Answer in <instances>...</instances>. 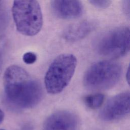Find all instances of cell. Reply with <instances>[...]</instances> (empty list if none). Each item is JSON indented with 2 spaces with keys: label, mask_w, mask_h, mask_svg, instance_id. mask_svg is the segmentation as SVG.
Returning <instances> with one entry per match:
<instances>
[{
  "label": "cell",
  "mask_w": 130,
  "mask_h": 130,
  "mask_svg": "<svg viewBox=\"0 0 130 130\" xmlns=\"http://www.w3.org/2000/svg\"><path fill=\"white\" fill-rule=\"evenodd\" d=\"M3 84L7 101L17 109L31 108L38 104L43 97L40 83L23 68L16 65L6 70Z\"/></svg>",
  "instance_id": "6da1fadb"
},
{
  "label": "cell",
  "mask_w": 130,
  "mask_h": 130,
  "mask_svg": "<svg viewBox=\"0 0 130 130\" xmlns=\"http://www.w3.org/2000/svg\"><path fill=\"white\" fill-rule=\"evenodd\" d=\"M17 30L27 36L37 35L43 25V16L39 3L36 1H15L12 8Z\"/></svg>",
  "instance_id": "7a4b0ae2"
},
{
  "label": "cell",
  "mask_w": 130,
  "mask_h": 130,
  "mask_svg": "<svg viewBox=\"0 0 130 130\" xmlns=\"http://www.w3.org/2000/svg\"><path fill=\"white\" fill-rule=\"evenodd\" d=\"M77 66V59L72 54L56 57L49 67L44 78L47 91L50 94L60 92L69 83Z\"/></svg>",
  "instance_id": "3957f363"
},
{
  "label": "cell",
  "mask_w": 130,
  "mask_h": 130,
  "mask_svg": "<svg viewBox=\"0 0 130 130\" xmlns=\"http://www.w3.org/2000/svg\"><path fill=\"white\" fill-rule=\"evenodd\" d=\"M122 68L118 63L109 60L96 62L86 71L83 84L88 89L96 90L112 88L119 80Z\"/></svg>",
  "instance_id": "277c9868"
},
{
  "label": "cell",
  "mask_w": 130,
  "mask_h": 130,
  "mask_svg": "<svg viewBox=\"0 0 130 130\" xmlns=\"http://www.w3.org/2000/svg\"><path fill=\"white\" fill-rule=\"evenodd\" d=\"M94 48L99 54L107 57L125 55L129 50L128 27H118L103 34L95 41Z\"/></svg>",
  "instance_id": "5b68a950"
},
{
  "label": "cell",
  "mask_w": 130,
  "mask_h": 130,
  "mask_svg": "<svg viewBox=\"0 0 130 130\" xmlns=\"http://www.w3.org/2000/svg\"><path fill=\"white\" fill-rule=\"evenodd\" d=\"M129 112V92L119 93L109 99L100 112V117L106 121L120 119Z\"/></svg>",
  "instance_id": "8992f818"
},
{
  "label": "cell",
  "mask_w": 130,
  "mask_h": 130,
  "mask_svg": "<svg viewBox=\"0 0 130 130\" xmlns=\"http://www.w3.org/2000/svg\"><path fill=\"white\" fill-rule=\"evenodd\" d=\"M79 120L77 116L68 111L55 112L45 120L43 130H78Z\"/></svg>",
  "instance_id": "52a82bcc"
},
{
  "label": "cell",
  "mask_w": 130,
  "mask_h": 130,
  "mask_svg": "<svg viewBox=\"0 0 130 130\" xmlns=\"http://www.w3.org/2000/svg\"><path fill=\"white\" fill-rule=\"evenodd\" d=\"M51 6L54 14L62 19H73L79 17L83 7L79 1H52Z\"/></svg>",
  "instance_id": "ba28073f"
},
{
  "label": "cell",
  "mask_w": 130,
  "mask_h": 130,
  "mask_svg": "<svg viewBox=\"0 0 130 130\" xmlns=\"http://www.w3.org/2000/svg\"><path fill=\"white\" fill-rule=\"evenodd\" d=\"M96 23L92 20H83L69 26L63 32V38L69 42L82 39L95 27Z\"/></svg>",
  "instance_id": "9c48e42d"
},
{
  "label": "cell",
  "mask_w": 130,
  "mask_h": 130,
  "mask_svg": "<svg viewBox=\"0 0 130 130\" xmlns=\"http://www.w3.org/2000/svg\"><path fill=\"white\" fill-rule=\"evenodd\" d=\"M105 96L102 93H95L88 95L84 98L85 105L90 109H96L100 108L103 104Z\"/></svg>",
  "instance_id": "30bf717a"
},
{
  "label": "cell",
  "mask_w": 130,
  "mask_h": 130,
  "mask_svg": "<svg viewBox=\"0 0 130 130\" xmlns=\"http://www.w3.org/2000/svg\"><path fill=\"white\" fill-rule=\"evenodd\" d=\"M22 59L26 64H32L36 61L37 55L34 52H27L23 54Z\"/></svg>",
  "instance_id": "8fae6325"
},
{
  "label": "cell",
  "mask_w": 130,
  "mask_h": 130,
  "mask_svg": "<svg viewBox=\"0 0 130 130\" xmlns=\"http://www.w3.org/2000/svg\"><path fill=\"white\" fill-rule=\"evenodd\" d=\"M89 2L96 8H106L110 5L112 2L111 1H107V0H101V1L92 0V1H89Z\"/></svg>",
  "instance_id": "7c38bea8"
},
{
  "label": "cell",
  "mask_w": 130,
  "mask_h": 130,
  "mask_svg": "<svg viewBox=\"0 0 130 130\" xmlns=\"http://www.w3.org/2000/svg\"><path fill=\"white\" fill-rule=\"evenodd\" d=\"M5 117V114L4 112L0 109V123H2V122L3 121Z\"/></svg>",
  "instance_id": "4fadbf2b"
},
{
  "label": "cell",
  "mask_w": 130,
  "mask_h": 130,
  "mask_svg": "<svg viewBox=\"0 0 130 130\" xmlns=\"http://www.w3.org/2000/svg\"><path fill=\"white\" fill-rule=\"evenodd\" d=\"M129 68H128L127 71L126 72V80H127L128 83H129Z\"/></svg>",
  "instance_id": "5bb4252c"
},
{
  "label": "cell",
  "mask_w": 130,
  "mask_h": 130,
  "mask_svg": "<svg viewBox=\"0 0 130 130\" xmlns=\"http://www.w3.org/2000/svg\"><path fill=\"white\" fill-rule=\"evenodd\" d=\"M2 55L1 53L0 52V70L2 67Z\"/></svg>",
  "instance_id": "9a60e30c"
},
{
  "label": "cell",
  "mask_w": 130,
  "mask_h": 130,
  "mask_svg": "<svg viewBox=\"0 0 130 130\" xmlns=\"http://www.w3.org/2000/svg\"><path fill=\"white\" fill-rule=\"evenodd\" d=\"M2 5V2L0 1V16H1V7Z\"/></svg>",
  "instance_id": "2e32d148"
},
{
  "label": "cell",
  "mask_w": 130,
  "mask_h": 130,
  "mask_svg": "<svg viewBox=\"0 0 130 130\" xmlns=\"http://www.w3.org/2000/svg\"><path fill=\"white\" fill-rule=\"evenodd\" d=\"M0 130H6V129H0Z\"/></svg>",
  "instance_id": "e0dca14e"
}]
</instances>
